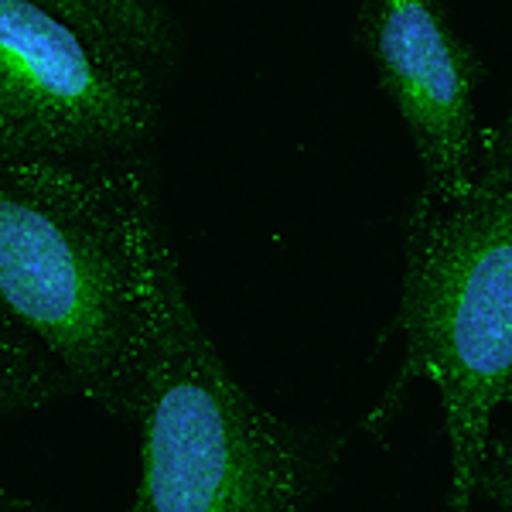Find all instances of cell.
<instances>
[{
    "instance_id": "1",
    "label": "cell",
    "mask_w": 512,
    "mask_h": 512,
    "mask_svg": "<svg viewBox=\"0 0 512 512\" xmlns=\"http://www.w3.org/2000/svg\"><path fill=\"white\" fill-rule=\"evenodd\" d=\"M154 209L147 154L0 168V315L120 420H134L144 379L140 229Z\"/></svg>"
},
{
    "instance_id": "2",
    "label": "cell",
    "mask_w": 512,
    "mask_h": 512,
    "mask_svg": "<svg viewBox=\"0 0 512 512\" xmlns=\"http://www.w3.org/2000/svg\"><path fill=\"white\" fill-rule=\"evenodd\" d=\"M396 328L403 369L366 417L383 431L414 379L434 383L448 437V512L475 495L509 506V441L495 414L512 400V140L509 123L478 127L475 175L461 195H417L407 233Z\"/></svg>"
},
{
    "instance_id": "3",
    "label": "cell",
    "mask_w": 512,
    "mask_h": 512,
    "mask_svg": "<svg viewBox=\"0 0 512 512\" xmlns=\"http://www.w3.org/2000/svg\"><path fill=\"white\" fill-rule=\"evenodd\" d=\"M140 482L127 512H308L338 441L280 420L233 376L198 321L161 205L140 229Z\"/></svg>"
},
{
    "instance_id": "4",
    "label": "cell",
    "mask_w": 512,
    "mask_h": 512,
    "mask_svg": "<svg viewBox=\"0 0 512 512\" xmlns=\"http://www.w3.org/2000/svg\"><path fill=\"white\" fill-rule=\"evenodd\" d=\"M164 82L31 0H0V168L147 154Z\"/></svg>"
},
{
    "instance_id": "5",
    "label": "cell",
    "mask_w": 512,
    "mask_h": 512,
    "mask_svg": "<svg viewBox=\"0 0 512 512\" xmlns=\"http://www.w3.org/2000/svg\"><path fill=\"white\" fill-rule=\"evenodd\" d=\"M359 45L373 62L424 168L420 195L448 202L475 175L478 113L485 79L478 52L454 28L444 0H362Z\"/></svg>"
},
{
    "instance_id": "6",
    "label": "cell",
    "mask_w": 512,
    "mask_h": 512,
    "mask_svg": "<svg viewBox=\"0 0 512 512\" xmlns=\"http://www.w3.org/2000/svg\"><path fill=\"white\" fill-rule=\"evenodd\" d=\"M96 48L140 65L161 82L178 62V28L168 0H31Z\"/></svg>"
},
{
    "instance_id": "7",
    "label": "cell",
    "mask_w": 512,
    "mask_h": 512,
    "mask_svg": "<svg viewBox=\"0 0 512 512\" xmlns=\"http://www.w3.org/2000/svg\"><path fill=\"white\" fill-rule=\"evenodd\" d=\"M76 396L69 376L31 335L0 315V417Z\"/></svg>"
},
{
    "instance_id": "8",
    "label": "cell",
    "mask_w": 512,
    "mask_h": 512,
    "mask_svg": "<svg viewBox=\"0 0 512 512\" xmlns=\"http://www.w3.org/2000/svg\"><path fill=\"white\" fill-rule=\"evenodd\" d=\"M0 512H59V509L45 506V502H35V499H24V495L0 485Z\"/></svg>"
}]
</instances>
